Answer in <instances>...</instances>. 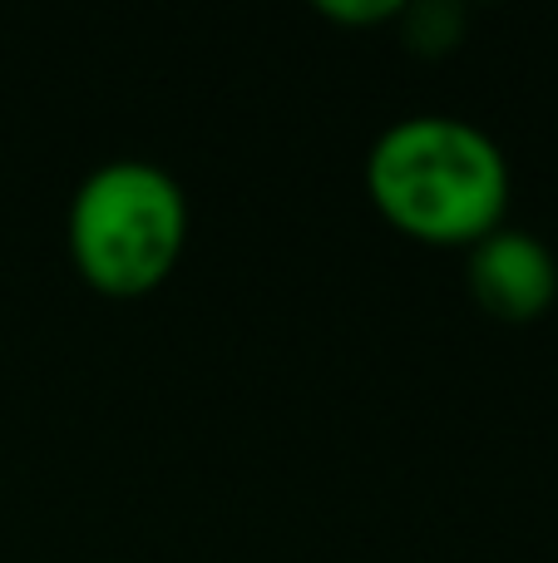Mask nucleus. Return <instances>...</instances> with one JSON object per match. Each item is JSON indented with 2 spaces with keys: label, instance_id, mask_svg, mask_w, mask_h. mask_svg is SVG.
Wrapping results in <instances>:
<instances>
[{
  "label": "nucleus",
  "instance_id": "7ed1b4c3",
  "mask_svg": "<svg viewBox=\"0 0 558 563\" xmlns=\"http://www.w3.org/2000/svg\"><path fill=\"white\" fill-rule=\"evenodd\" d=\"M470 287L494 317L529 321L539 317L558 291L554 253L524 228H494L470 253Z\"/></svg>",
  "mask_w": 558,
  "mask_h": 563
},
{
  "label": "nucleus",
  "instance_id": "20e7f679",
  "mask_svg": "<svg viewBox=\"0 0 558 563\" xmlns=\"http://www.w3.org/2000/svg\"><path fill=\"white\" fill-rule=\"evenodd\" d=\"M316 10H326V15H336V20H391V15H401V0H316Z\"/></svg>",
  "mask_w": 558,
  "mask_h": 563
},
{
  "label": "nucleus",
  "instance_id": "f257e3e1",
  "mask_svg": "<svg viewBox=\"0 0 558 563\" xmlns=\"http://www.w3.org/2000/svg\"><path fill=\"white\" fill-rule=\"evenodd\" d=\"M366 184L391 223L431 243H480L510 198V164L480 124L455 114L395 119L366 158Z\"/></svg>",
  "mask_w": 558,
  "mask_h": 563
},
{
  "label": "nucleus",
  "instance_id": "f03ea898",
  "mask_svg": "<svg viewBox=\"0 0 558 563\" xmlns=\"http://www.w3.org/2000/svg\"><path fill=\"white\" fill-rule=\"evenodd\" d=\"M188 233V198L148 158H104L69 203V253L99 291L134 297L168 277Z\"/></svg>",
  "mask_w": 558,
  "mask_h": 563
}]
</instances>
